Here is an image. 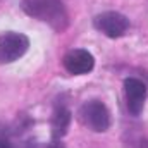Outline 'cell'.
Listing matches in <instances>:
<instances>
[{
	"label": "cell",
	"mask_w": 148,
	"mask_h": 148,
	"mask_svg": "<svg viewBox=\"0 0 148 148\" xmlns=\"http://www.w3.org/2000/svg\"><path fill=\"white\" fill-rule=\"evenodd\" d=\"M23 10L45 24H48L57 33H64L69 26V14L62 0H23Z\"/></svg>",
	"instance_id": "obj_1"
},
{
	"label": "cell",
	"mask_w": 148,
	"mask_h": 148,
	"mask_svg": "<svg viewBox=\"0 0 148 148\" xmlns=\"http://www.w3.org/2000/svg\"><path fill=\"white\" fill-rule=\"evenodd\" d=\"M79 115L84 126H88L95 133H105L110 127V112L107 109V105L100 100L84 102L79 110Z\"/></svg>",
	"instance_id": "obj_2"
},
{
	"label": "cell",
	"mask_w": 148,
	"mask_h": 148,
	"mask_svg": "<svg viewBox=\"0 0 148 148\" xmlns=\"http://www.w3.org/2000/svg\"><path fill=\"white\" fill-rule=\"evenodd\" d=\"M29 48V40L23 33L9 31L0 36V64H12L19 60Z\"/></svg>",
	"instance_id": "obj_3"
},
{
	"label": "cell",
	"mask_w": 148,
	"mask_h": 148,
	"mask_svg": "<svg viewBox=\"0 0 148 148\" xmlns=\"http://www.w3.org/2000/svg\"><path fill=\"white\" fill-rule=\"evenodd\" d=\"M93 24L98 31H102L109 38H121L129 29V19L124 14L115 12V10H107V12L98 14Z\"/></svg>",
	"instance_id": "obj_4"
},
{
	"label": "cell",
	"mask_w": 148,
	"mask_h": 148,
	"mask_svg": "<svg viewBox=\"0 0 148 148\" xmlns=\"http://www.w3.org/2000/svg\"><path fill=\"white\" fill-rule=\"evenodd\" d=\"M62 64H64V69L69 74L83 76V74H88L93 71L95 57L84 48H74V50H69L64 55Z\"/></svg>",
	"instance_id": "obj_5"
},
{
	"label": "cell",
	"mask_w": 148,
	"mask_h": 148,
	"mask_svg": "<svg viewBox=\"0 0 148 148\" xmlns=\"http://www.w3.org/2000/svg\"><path fill=\"white\" fill-rule=\"evenodd\" d=\"M124 93L127 110L133 115H140L147 100V84L138 77H127L124 81Z\"/></svg>",
	"instance_id": "obj_6"
},
{
	"label": "cell",
	"mask_w": 148,
	"mask_h": 148,
	"mask_svg": "<svg viewBox=\"0 0 148 148\" xmlns=\"http://www.w3.org/2000/svg\"><path fill=\"white\" fill-rule=\"evenodd\" d=\"M71 126V110L66 105H57L52 115V134L53 138H62Z\"/></svg>",
	"instance_id": "obj_7"
},
{
	"label": "cell",
	"mask_w": 148,
	"mask_h": 148,
	"mask_svg": "<svg viewBox=\"0 0 148 148\" xmlns=\"http://www.w3.org/2000/svg\"><path fill=\"white\" fill-rule=\"evenodd\" d=\"M17 143H14L9 131H0V148H16Z\"/></svg>",
	"instance_id": "obj_8"
},
{
	"label": "cell",
	"mask_w": 148,
	"mask_h": 148,
	"mask_svg": "<svg viewBox=\"0 0 148 148\" xmlns=\"http://www.w3.org/2000/svg\"><path fill=\"white\" fill-rule=\"evenodd\" d=\"M43 148H64V147H62L60 143H55V141H53V143H50V145H47V147H43Z\"/></svg>",
	"instance_id": "obj_9"
},
{
	"label": "cell",
	"mask_w": 148,
	"mask_h": 148,
	"mask_svg": "<svg viewBox=\"0 0 148 148\" xmlns=\"http://www.w3.org/2000/svg\"><path fill=\"white\" fill-rule=\"evenodd\" d=\"M140 148H148V141H143V143L140 145Z\"/></svg>",
	"instance_id": "obj_10"
}]
</instances>
